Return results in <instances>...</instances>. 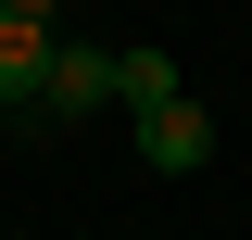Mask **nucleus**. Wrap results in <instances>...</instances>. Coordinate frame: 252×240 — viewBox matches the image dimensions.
Segmentation results:
<instances>
[{"mask_svg":"<svg viewBox=\"0 0 252 240\" xmlns=\"http://www.w3.org/2000/svg\"><path fill=\"white\" fill-rule=\"evenodd\" d=\"M0 13H26V26H63V0H0Z\"/></svg>","mask_w":252,"mask_h":240,"instance_id":"39448f33","label":"nucleus"},{"mask_svg":"<svg viewBox=\"0 0 252 240\" xmlns=\"http://www.w3.org/2000/svg\"><path fill=\"white\" fill-rule=\"evenodd\" d=\"M114 63H126V51L63 38V51H51V89H38V114H101V101H114Z\"/></svg>","mask_w":252,"mask_h":240,"instance_id":"f03ea898","label":"nucleus"},{"mask_svg":"<svg viewBox=\"0 0 252 240\" xmlns=\"http://www.w3.org/2000/svg\"><path fill=\"white\" fill-rule=\"evenodd\" d=\"M51 51H63V26H26V13H0V114H26V101L51 89Z\"/></svg>","mask_w":252,"mask_h":240,"instance_id":"7ed1b4c3","label":"nucleus"},{"mask_svg":"<svg viewBox=\"0 0 252 240\" xmlns=\"http://www.w3.org/2000/svg\"><path fill=\"white\" fill-rule=\"evenodd\" d=\"M139 164H164V177L215 164V114H202V101H152V114H139Z\"/></svg>","mask_w":252,"mask_h":240,"instance_id":"f257e3e1","label":"nucleus"},{"mask_svg":"<svg viewBox=\"0 0 252 240\" xmlns=\"http://www.w3.org/2000/svg\"><path fill=\"white\" fill-rule=\"evenodd\" d=\"M114 101H126V114H152V101H189V89H177V51H126V63H114Z\"/></svg>","mask_w":252,"mask_h":240,"instance_id":"20e7f679","label":"nucleus"}]
</instances>
